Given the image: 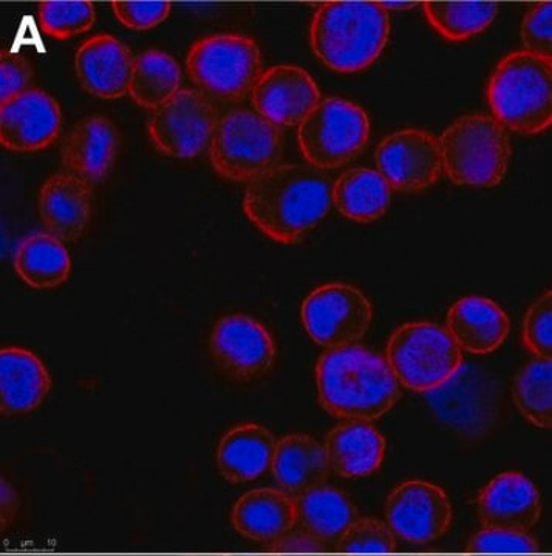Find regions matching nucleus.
<instances>
[{"label":"nucleus","mask_w":552,"mask_h":556,"mask_svg":"<svg viewBox=\"0 0 552 556\" xmlns=\"http://www.w3.org/2000/svg\"><path fill=\"white\" fill-rule=\"evenodd\" d=\"M118 149L120 134L111 119L102 115L84 116L62 139V169L90 186L101 185L111 174Z\"/></svg>","instance_id":"obj_17"},{"label":"nucleus","mask_w":552,"mask_h":556,"mask_svg":"<svg viewBox=\"0 0 552 556\" xmlns=\"http://www.w3.org/2000/svg\"><path fill=\"white\" fill-rule=\"evenodd\" d=\"M466 551L471 554H537L540 546L529 532L482 529L471 538Z\"/></svg>","instance_id":"obj_36"},{"label":"nucleus","mask_w":552,"mask_h":556,"mask_svg":"<svg viewBox=\"0 0 552 556\" xmlns=\"http://www.w3.org/2000/svg\"><path fill=\"white\" fill-rule=\"evenodd\" d=\"M522 42L526 53L552 60V3L540 2L523 17Z\"/></svg>","instance_id":"obj_38"},{"label":"nucleus","mask_w":552,"mask_h":556,"mask_svg":"<svg viewBox=\"0 0 552 556\" xmlns=\"http://www.w3.org/2000/svg\"><path fill=\"white\" fill-rule=\"evenodd\" d=\"M381 9L389 10H411L416 7V2H378Z\"/></svg>","instance_id":"obj_42"},{"label":"nucleus","mask_w":552,"mask_h":556,"mask_svg":"<svg viewBox=\"0 0 552 556\" xmlns=\"http://www.w3.org/2000/svg\"><path fill=\"white\" fill-rule=\"evenodd\" d=\"M331 190L324 170L310 164H276L248 182L243 212L269 240L301 243L330 212Z\"/></svg>","instance_id":"obj_1"},{"label":"nucleus","mask_w":552,"mask_h":556,"mask_svg":"<svg viewBox=\"0 0 552 556\" xmlns=\"http://www.w3.org/2000/svg\"><path fill=\"white\" fill-rule=\"evenodd\" d=\"M298 525L328 547L335 548L349 527L360 518V511L342 490L321 485L296 497Z\"/></svg>","instance_id":"obj_27"},{"label":"nucleus","mask_w":552,"mask_h":556,"mask_svg":"<svg viewBox=\"0 0 552 556\" xmlns=\"http://www.w3.org/2000/svg\"><path fill=\"white\" fill-rule=\"evenodd\" d=\"M134 61L129 47L115 36H91L76 51V78L87 93L118 100L129 93Z\"/></svg>","instance_id":"obj_19"},{"label":"nucleus","mask_w":552,"mask_h":556,"mask_svg":"<svg viewBox=\"0 0 552 556\" xmlns=\"http://www.w3.org/2000/svg\"><path fill=\"white\" fill-rule=\"evenodd\" d=\"M181 90L178 62L161 50H148L135 56L129 97L142 109L155 110Z\"/></svg>","instance_id":"obj_30"},{"label":"nucleus","mask_w":552,"mask_h":556,"mask_svg":"<svg viewBox=\"0 0 552 556\" xmlns=\"http://www.w3.org/2000/svg\"><path fill=\"white\" fill-rule=\"evenodd\" d=\"M333 551L339 554H392L397 551V536L387 522L357 518Z\"/></svg>","instance_id":"obj_34"},{"label":"nucleus","mask_w":552,"mask_h":556,"mask_svg":"<svg viewBox=\"0 0 552 556\" xmlns=\"http://www.w3.org/2000/svg\"><path fill=\"white\" fill-rule=\"evenodd\" d=\"M50 390L49 369L33 351L16 346L0 351V412L3 416L35 412Z\"/></svg>","instance_id":"obj_21"},{"label":"nucleus","mask_w":552,"mask_h":556,"mask_svg":"<svg viewBox=\"0 0 552 556\" xmlns=\"http://www.w3.org/2000/svg\"><path fill=\"white\" fill-rule=\"evenodd\" d=\"M389 36V11L378 2L335 0L314 13L310 46L333 72L357 73L381 56Z\"/></svg>","instance_id":"obj_3"},{"label":"nucleus","mask_w":552,"mask_h":556,"mask_svg":"<svg viewBox=\"0 0 552 556\" xmlns=\"http://www.w3.org/2000/svg\"><path fill=\"white\" fill-rule=\"evenodd\" d=\"M375 161L379 174L398 192H418L441 177L440 141L426 130L394 131L379 142Z\"/></svg>","instance_id":"obj_14"},{"label":"nucleus","mask_w":552,"mask_h":556,"mask_svg":"<svg viewBox=\"0 0 552 556\" xmlns=\"http://www.w3.org/2000/svg\"><path fill=\"white\" fill-rule=\"evenodd\" d=\"M331 200L342 217L356 223H372L389 211L392 188L379 172L353 167L336 179Z\"/></svg>","instance_id":"obj_28"},{"label":"nucleus","mask_w":552,"mask_h":556,"mask_svg":"<svg viewBox=\"0 0 552 556\" xmlns=\"http://www.w3.org/2000/svg\"><path fill=\"white\" fill-rule=\"evenodd\" d=\"M325 455L333 473L343 479L372 477L382 466L386 439L362 420H343L324 441Z\"/></svg>","instance_id":"obj_23"},{"label":"nucleus","mask_w":552,"mask_h":556,"mask_svg":"<svg viewBox=\"0 0 552 556\" xmlns=\"http://www.w3.org/2000/svg\"><path fill=\"white\" fill-rule=\"evenodd\" d=\"M515 407L531 426L552 427V358H532L514 379Z\"/></svg>","instance_id":"obj_31"},{"label":"nucleus","mask_w":552,"mask_h":556,"mask_svg":"<svg viewBox=\"0 0 552 556\" xmlns=\"http://www.w3.org/2000/svg\"><path fill=\"white\" fill-rule=\"evenodd\" d=\"M210 353L223 376L237 383L266 378L277 361L272 332L244 314L222 317L212 328Z\"/></svg>","instance_id":"obj_12"},{"label":"nucleus","mask_w":552,"mask_h":556,"mask_svg":"<svg viewBox=\"0 0 552 556\" xmlns=\"http://www.w3.org/2000/svg\"><path fill=\"white\" fill-rule=\"evenodd\" d=\"M218 119L217 108L208 94L199 89H181L152 110L148 135L161 155L191 160L210 146Z\"/></svg>","instance_id":"obj_10"},{"label":"nucleus","mask_w":552,"mask_h":556,"mask_svg":"<svg viewBox=\"0 0 552 556\" xmlns=\"http://www.w3.org/2000/svg\"><path fill=\"white\" fill-rule=\"evenodd\" d=\"M301 318L306 334L325 350L356 345L371 328V300L349 283H328L303 300Z\"/></svg>","instance_id":"obj_11"},{"label":"nucleus","mask_w":552,"mask_h":556,"mask_svg":"<svg viewBox=\"0 0 552 556\" xmlns=\"http://www.w3.org/2000/svg\"><path fill=\"white\" fill-rule=\"evenodd\" d=\"M314 372L321 407L341 420L375 422L401 397L400 382L386 357L365 346L325 351Z\"/></svg>","instance_id":"obj_2"},{"label":"nucleus","mask_w":552,"mask_h":556,"mask_svg":"<svg viewBox=\"0 0 552 556\" xmlns=\"http://www.w3.org/2000/svg\"><path fill=\"white\" fill-rule=\"evenodd\" d=\"M272 471L277 485L298 497L327 484L331 470L324 444L310 434L296 433L277 441Z\"/></svg>","instance_id":"obj_26"},{"label":"nucleus","mask_w":552,"mask_h":556,"mask_svg":"<svg viewBox=\"0 0 552 556\" xmlns=\"http://www.w3.org/2000/svg\"><path fill=\"white\" fill-rule=\"evenodd\" d=\"M255 112L279 127L299 126L321 102L316 80L299 65L266 70L251 93Z\"/></svg>","instance_id":"obj_16"},{"label":"nucleus","mask_w":552,"mask_h":556,"mask_svg":"<svg viewBox=\"0 0 552 556\" xmlns=\"http://www.w3.org/2000/svg\"><path fill=\"white\" fill-rule=\"evenodd\" d=\"M477 506L485 529L531 532L542 518L539 489L518 471H506L493 478L478 495Z\"/></svg>","instance_id":"obj_18"},{"label":"nucleus","mask_w":552,"mask_h":556,"mask_svg":"<svg viewBox=\"0 0 552 556\" xmlns=\"http://www.w3.org/2000/svg\"><path fill=\"white\" fill-rule=\"evenodd\" d=\"M97 13L89 0H43L39 3L40 30L54 39H71L89 31Z\"/></svg>","instance_id":"obj_33"},{"label":"nucleus","mask_w":552,"mask_h":556,"mask_svg":"<svg viewBox=\"0 0 552 556\" xmlns=\"http://www.w3.org/2000/svg\"><path fill=\"white\" fill-rule=\"evenodd\" d=\"M33 67L30 62L14 51L0 53V104H5L24 91L30 90Z\"/></svg>","instance_id":"obj_39"},{"label":"nucleus","mask_w":552,"mask_h":556,"mask_svg":"<svg viewBox=\"0 0 552 556\" xmlns=\"http://www.w3.org/2000/svg\"><path fill=\"white\" fill-rule=\"evenodd\" d=\"M523 343L539 358H552V292L547 291L529 306L523 320Z\"/></svg>","instance_id":"obj_35"},{"label":"nucleus","mask_w":552,"mask_h":556,"mask_svg":"<svg viewBox=\"0 0 552 556\" xmlns=\"http://www.w3.org/2000/svg\"><path fill=\"white\" fill-rule=\"evenodd\" d=\"M14 270L35 289L60 288L72 274L67 248L49 232H36L21 240L14 252Z\"/></svg>","instance_id":"obj_29"},{"label":"nucleus","mask_w":552,"mask_h":556,"mask_svg":"<svg viewBox=\"0 0 552 556\" xmlns=\"http://www.w3.org/2000/svg\"><path fill=\"white\" fill-rule=\"evenodd\" d=\"M61 127L60 104L47 91L30 89L0 104V144L10 152L50 148L60 138Z\"/></svg>","instance_id":"obj_15"},{"label":"nucleus","mask_w":552,"mask_h":556,"mask_svg":"<svg viewBox=\"0 0 552 556\" xmlns=\"http://www.w3.org/2000/svg\"><path fill=\"white\" fill-rule=\"evenodd\" d=\"M266 547L277 554H322V552L331 551L327 544L322 543L299 526L292 527L290 532L285 533L284 536Z\"/></svg>","instance_id":"obj_40"},{"label":"nucleus","mask_w":552,"mask_h":556,"mask_svg":"<svg viewBox=\"0 0 552 556\" xmlns=\"http://www.w3.org/2000/svg\"><path fill=\"white\" fill-rule=\"evenodd\" d=\"M276 444L272 431L261 424H239L218 442V471L231 484L255 481L272 470Z\"/></svg>","instance_id":"obj_25"},{"label":"nucleus","mask_w":552,"mask_h":556,"mask_svg":"<svg viewBox=\"0 0 552 556\" xmlns=\"http://www.w3.org/2000/svg\"><path fill=\"white\" fill-rule=\"evenodd\" d=\"M371 138L367 112L342 98L321 100L299 124L298 141L306 164L336 169L352 161Z\"/></svg>","instance_id":"obj_9"},{"label":"nucleus","mask_w":552,"mask_h":556,"mask_svg":"<svg viewBox=\"0 0 552 556\" xmlns=\"http://www.w3.org/2000/svg\"><path fill=\"white\" fill-rule=\"evenodd\" d=\"M186 72L211 100L240 101L252 93L263 75L261 49L248 36H206L189 49Z\"/></svg>","instance_id":"obj_8"},{"label":"nucleus","mask_w":552,"mask_h":556,"mask_svg":"<svg viewBox=\"0 0 552 556\" xmlns=\"http://www.w3.org/2000/svg\"><path fill=\"white\" fill-rule=\"evenodd\" d=\"M0 492H2V530L5 532L13 525L17 511H20V496H17L14 486L5 479H2Z\"/></svg>","instance_id":"obj_41"},{"label":"nucleus","mask_w":552,"mask_h":556,"mask_svg":"<svg viewBox=\"0 0 552 556\" xmlns=\"http://www.w3.org/2000/svg\"><path fill=\"white\" fill-rule=\"evenodd\" d=\"M446 329L460 350L485 356L499 350L510 334V317L491 299L464 298L449 309Z\"/></svg>","instance_id":"obj_24"},{"label":"nucleus","mask_w":552,"mask_h":556,"mask_svg":"<svg viewBox=\"0 0 552 556\" xmlns=\"http://www.w3.org/2000/svg\"><path fill=\"white\" fill-rule=\"evenodd\" d=\"M440 141L442 170L459 186L493 188L510 167V135L489 115H464L451 124Z\"/></svg>","instance_id":"obj_5"},{"label":"nucleus","mask_w":552,"mask_h":556,"mask_svg":"<svg viewBox=\"0 0 552 556\" xmlns=\"http://www.w3.org/2000/svg\"><path fill=\"white\" fill-rule=\"evenodd\" d=\"M488 100L495 119L517 134L537 135L552 124V60L515 51L489 80Z\"/></svg>","instance_id":"obj_4"},{"label":"nucleus","mask_w":552,"mask_h":556,"mask_svg":"<svg viewBox=\"0 0 552 556\" xmlns=\"http://www.w3.org/2000/svg\"><path fill=\"white\" fill-rule=\"evenodd\" d=\"M430 25L449 40H466L480 35L499 14L495 2H424Z\"/></svg>","instance_id":"obj_32"},{"label":"nucleus","mask_w":552,"mask_h":556,"mask_svg":"<svg viewBox=\"0 0 552 556\" xmlns=\"http://www.w3.org/2000/svg\"><path fill=\"white\" fill-rule=\"evenodd\" d=\"M116 21L135 31L152 30L170 17L172 3L167 0H113Z\"/></svg>","instance_id":"obj_37"},{"label":"nucleus","mask_w":552,"mask_h":556,"mask_svg":"<svg viewBox=\"0 0 552 556\" xmlns=\"http://www.w3.org/2000/svg\"><path fill=\"white\" fill-rule=\"evenodd\" d=\"M231 522L241 536L268 546L298 525L296 497L269 486L251 490L237 501Z\"/></svg>","instance_id":"obj_22"},{"label":"nucleus","mask_w":552,"mask_h":556,"mask_svg":"<svg viewBox=\"0 0 552 556\" xmlns=\"http://www.w3.org/2000/svg\"><path fill=\"white\" fill-rule=\"evenodd\" d=\"M386 361L400 386L432 393L462 371L463 351L448 329L429 321L405 324L390 336Z\"/></svg>","instance_id":"obj_6"},{"label":"nucleus","mask_w":552,"mask_h":556,"mask_svg":"<svg viewBox=\"0 0 552 556\" xmlns=\"http://www.w3.org/2000/svg\"><path fill=\"white\" fill-rule=\"evenodd\" d=\"M387 526L394 536L424 546L440 540L451 530L453 508L440 485L426 481L402 482L387 497Z\"/></svg>","instance_id":"obj_13"},{"label":"nucleus","mask_w":552,"mask_h":556,"mask_svg":"<svg viewBox=\"0 0 552 556\" xmlns=\"http://www.w3.org/2000/svg\"><path fill=\"white\" fill-rule=\"evenodd\" d=\"M284 152V130L252 110H231L218 119L210 142L212 169L236 182L272 169Z\"/></svg>","instance_id":"obj_7"},{"label":"nucleus","mask_w":552,"mask_h":556,"mask_svg":"<svg viewBox=\"0 0 552 556\" xmlns=\"http://www.w3.org/2000/svg\"><path fill=\"white\" fill-rule=\"evenodd\" d=\"M93 186L75 175H50L40 186L38 214L43 228L62 243H73L86 232L93 211Z\"/></svg>","instance_id":"obj_20"}]
</instances>
